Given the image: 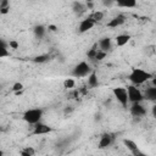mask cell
<instances>
[{
	"mask_svg": "<svg viewBox=\"0 0 156 156\" xmlns=\"http://www.w3.org/2000/svg\"><path fill=\"white\" fill-rule=\"evenodd\" d=\"M33 32H34V35H35L37 38L41 39V38L45 35V33H46V27H44L43 24H38V26L34 27Z\"/></svg>",
	"mask_w": 156,
	"mask_h": 156,
	"instance_id": "obj_19",
	"label": "cell"
},
{
	"mask_svg": "<svg viewBox=\"0 0 156 156\" xmlns=\"http://www.w3.org/2000/svg\"><path fill=\"white\" fill-rule=\"evenodd\" d=\"M129 111L133 117H143L146 115V108L141 105V102H133L129 107Z\"/></svg>",
	"mask_w": 156,
	"mask_h": 156,
	"instance_id": "obj_6",
	"label": "cell"
},
{
	"mask_svg": "<svg viewBox=\"0 0 156 156\" xmlns=\"http://www.w3.org/2000/svg\"><path fill=\"white\" fill-rule=\"evenodd\" d=\"M50 132H52V128L50 126H48L45 123H41V122H38V123L34 124L32 134L33 135H43V134H48Z\"/></svg>",
	"mask_w": 156,
	"mask_h": 156,
	"instance_id": "obj_7",
	"label": "cell"
},
{
	"mask_svg": "<svg viewBox=\"0 0 156 156\" xmlns=\"http://www.w3.org/2000/svg\"><path fill=\"white\" fill-rule=\"evenodd\" d=\"M9 45H10L11 49H17V48H18V43H17L16 40H10V41H9Z\"/></svg>",
	"mask_w": 156,
	"mask_h": 156,
	"instance_id": "obj_29",
	"label": "cell"
},
{
	"mask_svg": "<svg viewBox=\"0 0 156 156\" xmlns=\"http://www.w3.org/2000/svg\"><path fill=\"white\" fill-rule=\"evenodd\" d=\"M123 144H124V146L130 151L132 155H134V156H143V155H144V154L140 151V149H139V146L136 145L135 141H133V140H130V139H123Z\"/></svg>",
	"mask_w": 156,
	"mask_h": 156,
	"instance_id": "obj_9",
	"label": "cell"
},
{
	"mask_svg": "<svg viewBox=\"0 0 156 156\" xmlns=\"http://www.w3.org/2000/svg\"><path fill=\"white\" fill-rule=\"evenodd\" d=\"M106 54H107L106 51H104V50L99 49V50H98V52H96V55H95V58H94V60H96V61H101V60H104V58H105Z\"/></svg>",
	"mask_w": 156,
	"mask_h": 156,
	"instance_id": "obj_24",
	"label": "cell"
},
{
	"mask_svg": "<svg viewBox=\"0 0 156 156\" xmlns=\"http://www.w3.org/2000/svg\"><path fill=\"white\" fill-rule=\"evenodd\" d=\"M74 85H76V82L73 78H66L63 80V88H66V89H72Z\"/></svg>",
	"mask_w": 156,
	"mask_h": 156,
	"instance_id": "obj_23",
	"label": "cell"
},
{
	"mask_svg": "<svg viewBox=\"0 0 156 156\" xmlns=\"http://www.w3.org/2000/svg\"><path fill=\"white\" fill-rule=\"evenodd\" d=\"M98 45H99V49H101V50H104V51L107 52L112 48V40H111V38L105 37V38H101L99 40V44Z\"/></svg>",
	"mask_w": 156,
	"mask_h": 156,
	"instance_id": "obj_12",
	"label": "cell"
},
{
	"mask_svg": "<svg viewBox=\"0 0 156 156\" xmlns=\"http://www.w3.org/2000/svg\"><path fill=\"white\" fill-rule=\"evenodd\" d=\"M151 113H152V117L156 118V105L152 106V108H151Z\"/></svg>",
	"mask_w": 156,
	"mask_h": 156,
	"instance_id": "obj_31",
	"label": "cell"
},
{
	"mask_svg": "<svg viewBox=\"0 0 156 156\" xmlns=\"http://www.w3.org/2000/svg\"><path fill=\"white\" fill-rule=\"evenodd\" d=\"M23 89V84L22 83H20V82H17V83H15L13 85H12V90L15 91V93H17V94H20V91Z\"/></svg>",
	"mask_w": 156,
	"mask_h": 156,
	"instance_id": "obj_26",
	"label": "cell"
},
{
	"mask_svg": "<svg viewBox=\"0 0 156 156\" xmlns=\"http://www.w3.org/2000/svg\"><path fill=\"white\" fill-rule=\"evenodd\" d=\"M129 40H130L129 34H119L116 37V45L117 46H124Z\"/></svg>",
	"mask_w": 156,
	"mask_h": 156,
	"instance_id": "obj_16",
	"label": "cell"
},
{
	"mask_svg": "<svg viewBox=\"0 0 156 156\" xmlns=\"http://www.w3.org/2000/svg\"><path fill=\"white\" fill-rule=\"evenodd\" d=\"M151 82H152V85H155V87H156V76H155V77H152V80H151Z\"/></svg>",
	"mask_w": 156,
	"mask_h": 156,
	"instance_id": "obj_32",
	"label": "cell"
},
{
	"mask_svg": "<svg viewBox=\"0 0 156 156\" xmlns=\"http://www.w3.org/2000/svg\"><path fill=\"white\" fill-rule=\"evenodd\" d=\"M112 143H113V135H112V134H108V133H105V134H102L101 138H100L99 149H106V147H108Z\"/></svg>",
	"mask_w": 156,
	"mask_h": 156,
	"instance_id": "obj_11",
	"label": "cell"
},
{
	"mask_svg": "<svg viewBox=\"0 0 156 156\" xmlns=\"http://www.w3.org/2000/svg\"><path fill=\"white\" fill-rule=\"evenodd\" d=\"M112 94H113V96L116 98V100H117L123 107H127V105H128V102H129L127 88H123V87H115V88H112Z\"/></svg>",
	"mask_w": 156,
	"mask_h": 156,
	"instance_id": "obj_4",
	"label": "cell"
},
{
	"mask_svg": "<svg viewBox=\"0 0 156 156\" xmlns=\"http://www.w3.org/2000/svg\"><path fill=\"white\" fill-rule=\"evenodd\" d=\"M126 20H127V17L123 13H119V15L115 16L112 20H110V22L107 23V27L108 28H117V27L122 26L126 22Z\"/></svg>",
	"mask_w": 156,
	"mask_h": 156,
	"instance_id": "obj_10",
	"label": "cell"
},
{
	"mask_svg": "<svg viewBox=\"0 0 156 156\" xmlns=\"http://www.w3.org/2000/svg\"><path fill=\"white\" fill-rule=\"evenodd\" d=\"M9 11H10V5H4V6H1V9H0V13H1V15H6Z\"/></svg>",
	"mask_w": 156,
	"mask_h": 156,
	"instance_id": "obj_27",
	"label": "cell"
},
{
	"mask_svg": "<svg viewBox=\"0 0 156 156\" xmlns=\"http://www.w3.org/2000/svg\"><path fill=\"white\" fill-rule=\"evenodd\" d=\"M89 17H91V18L98 23V22H100V21L104 18V12H102V11H95V12H93Z\"/></svg>",
	"mask_w": 156,
	"mask_h": 156,
	"instance_id": "obj_22",
	"label": "cell"
},
{
	"mask_svg": "<svg viewBox=\"0 0 156 156\" xmlns=\"http://www.w3.org/2000/svg\"><path fill=\"white\" fill-rule=\"evenodd\" d=\"M118 7H124V9H133L136 6V0H116L115 2Z\"/></svg>",
	"mask_w": 156,
	"mask_h": 156,
	"instance_id": "obj_13",
	"label": "cell"
},
{
	"mask_svg": "<svg viewBox=\"0 0 156 156\" xmlns=\"http://www.w3.org/2000/svg\"><path fill=\"white\" fill-rule=\"evenodd\" d=\"M88 85L90 88H95L99 85V79H98V74L95 71H91V73L88 76Z\"/></svg>",
	"mask_w": 156,
	"mask_h": 156,
	"instance_id": "obj_17",
	"label": "cell"
},
{
	"mask_svg": "<svg viewBox=\"0 0 156 156\" xmlns=\"http://www.w3.org/2000/svg\"><path fill=\"white\" fill-rule=\"evenodd\" d=\"M41 117H43V110L41 108H29L22 116L24 122H27L28 124H33V126L35 123L40 122Z\"/></svg>",
	"mask_w": 156,
	"mask_h": 156,
	"instance_id": "obj_2",
	"label": "cell"
},
{
	"mask_svg": "<svg viewBox=\"0 0 156 156\" xmlns=\"http://www.w3.org/2000/svg\"><path fill=\"white\" fill-rule=\"evenodd\" d=\"M72 10H73V12H74L77 16H80L82 13H84L85 6H84V4H82L80 1H73V4H72Z\"/></svg>",
	"mask_w": 156,
	"mask_h": 156,
	"instance_id": "obj_15",
	"label": "cell"
},
{
	"mask_svg": "<svg viewBox=\"0 0 156 156\" xmlns=\"http://www.w3.org/2000/svg\"><path fill=\"white\" fill-rule=\"evenodd\" d=\"M34 154H35V150L30 146H27L20 151V155H22V156H33Z\"/></svg>",
	"mask_w": 156,
	"mask_h": 156,
	"instance_id": "obj_21",
	"label": "cell"
},
{
	"mask_svg": "<svg viewBox=\"0 0 156 156\" xmlns=\"http://www.w3.org/2000/svg\"><path fill=\"white\" fill-rule=\"evenodd\" d=\"M49 58H50V56H49L48 54H44V55H38V56L33 57L32 61H33L34 63H44V62L49 61Z\"/></svg>",
	"mask_w": 156,
	"mask_h": 156,
	"instance_id": "obj_20",
	"label": "cell"
},
{
	"mask_svg": "<svg viewBox=\"0 0 156 156\" xmlns=\"http://www.w3.org/2000/svg\"><path fill=\"white\" fill-rule=\"evenodd\" d=\"M144 99H146L149 101H156V87L155 85L146 88V90L144 93Z\"/></svg>",
	"mask_w": 156,
	"mask_h": 156,
	"instance_id": "obj_14",
	"label": "cell"
},
{
	"mask_svg": "<svg viewBox=\"0 0 156 156\" xmlns=\"http://www.w3.org/2000/svg\"><path fill=\"white\" fill-rule=\"evenodd\" d=\"M91 71L93 69H91L90 65L88 62H85V61H82V62H79L78 65H76L73 67L71 74L74 78H83V77H88L91 73Z\"/></svg>",
	"mask_w": 156,
	"mask_h": 156,
	"instance_id": "obj_3",
	"label": "cell"
},
{
	"mask_svg": "<svg viewBox=\"0 0 156 156\" xmlns=\"http://www.w3.org/2000/svg\"><path fill=\"white\" fill-rule=\"evenodd\" d=\"M10 45L9 43H6L4 39L0 40V57H6V56H10V52H9V49Z\"/></svg>",
	"mask_w": 156,
	"mask_h": 156,
	"instance_id": "obj_18",
	"label": "cell"
},
{
	"mask_svg": "<svg viewBox=\"0 0 156 156\" xmlns=\"http://www.w3.org/2000/svg\"><path fill=\"white\" fill-rule=\"evenodd\" d=\"M98 45H94L88 52H87V55H88V57L89 58H95V55H96V52H98Z\"/></svg>",
	"mask_w": 156,
	"mask_h": 156,
	"instance_id": "obj_25",
	"label": "cell"
},
{
	"mask_svg": "<svg viewBox=\"0 0 156 156\" xmlns=\"http://www.w3.org/2000/svg\"><path fill=\"white\" fill-rule=\"evenodd\" d=\"M85 1H87V2H93L94 0H85Z\"/></svg>",
	"mask_w": 156,
	"mask_h": 156,
	"instance_id": "obj_33",
	"label": "cell"
},
{
	"mask_svg": "<svg viewBox=\"0 0 156 156\" xmlns=\"http://www.w3.org/2000/svg\"><path fill=\"white\" fill-rule=\"evenodd\" d=\"M95 21L91 18V17H87L85 20H82L80 21V23H79V26H78V32L80 33V34H83V33H87L88 30H90L94 26H95Z\"/></svg>",
	"mask_w": 156,
	"mask_h": 156,
	"instance_id": "obj_8",
	"label": "cell"
},
{
	"mask_svg": "<svg viewBox=\"0 0 156 156\" xmlns=\"http://www.w3.org/2000/svg\"><path fill=\"white\" fill-rule=\"evenodd\" d=\"M115 2H116V0H102V5L107 6V7L112 6V4H115Z\"/></svg>",
	"mask_w": 156,
	"mask_h": 156,
	"instance_id": "obj_28",
	"label": "cell"
},
{
	"mask_svg": "<svg viewBox=\"0 0 156 156\" xmlns=\"http://www.w3.org/2000/svg\"><path fill=\"white\" fill-rule=\"evenodd\" d=\"M48 29H49L50 32H56V30H57V27L54 26V24H50V26L48 27Z\"/></svg>",
	"mask_w": 156,
	"mask_h": 156,
	"instance_id": "obj_30",
	"label": "cell"
},
{
	"mask_svg": "<svg viewBox=\"0 0 156 156\" xmlns=\"http://www.w3.org/2000/svg\"><path fill=\"white\" fill-rule=\"evenodd\" d=\"M127 91H128V100L130 104L133 102H141L144 100V94L140 91L139 88H136V85L130 84L127 87Z\"/></svg>",
	"mask_w": 156,
	"mask_h": 156,
	"instance_id": "obj_5",
	"label": "cell"
},
{
	"mask_svg": "<svg viewBox=\"0 0 156 156\" xmlns=\"http://www.w3.org/2000/svg\"><path fill=\"white\" fill-rule=\"evenodd\" d=\"M154 74L143 69V68H132L130 73L128 74V79L134 85H140L145 82H147L150 78H152Z\"/></svg>",
	"mask_w": 156,
	"mask_h": 156,
	"instance_id": "obj_1",
	"label": "cell"
}]
</instances>
